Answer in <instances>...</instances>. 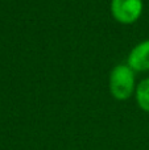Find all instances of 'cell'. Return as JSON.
Here are the masks:
<instances>
[{"mask_svg":"<svg viewBox=\"0 0 149 150\" xmlns=\"http://www.w3.org/2000/svg\"><path fill=\"white\" fill-rule=\"evenodd\" d=\"M110 87L114 98L119 100L129 98L135 87V74L129 66L119 65L111 73Z\"/></svg>","mask_w":149,"mask_h":150,"instance_id":"cell-1","label":"cell"},{"mask_svg":"<svg viewBox=\"0 0 149 150\" xmlns=\"http://www.w3.org/2000/svg\"><path fill=\"white\" fill-rule=\"evenodd\" d=\"M111 11L114 17L123 24H131L140 17L143 11L141 0H112Z\"/></svg>","mask_w":149,"mask_h":150,"instance_id":"cell-2","label":"cell"},{"mask_svg":"<svg viewBox=\"0 0 149 150\" xmlns=\"http://www.w3.org/2000/svg\"><path fill=\"white\" fill-rule=\"evenodd\" d=\"M128 66L133 71L149 70V40L133 47L128 57Z\"/></svg>","mask_w":149,"mask_h":150,"instance_id":"cell-3","label":"cell"},{"mask_svg":"<svg viewBox=\"0 0 149 150\" xmlns=\"http://www.w3.org/2000/svg\"><path fill=\"white\" fill-rule=\"evenodd\" d=\"M136 99L140 108L145 112H149V78L140 82V84L137 86Z\"/></svg>","mask_w":149,"mask_h":150,"instance_id":"cell-4","label":"cell"}]
</instances>
